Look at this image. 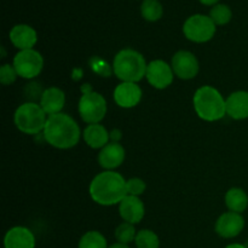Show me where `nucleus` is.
Wrapping results in <instances>:
<instances>
[{
    "instance_id": "obj_22",
    "label": "nucleus",
    "mask_w": 248,
    "mask_h": 248,
    "mask_svg": "<svg viewBox=\"0 0 248 248\" xmlns=\"http://www.w3.org/2000/svg\"><path fill=\"white\" fill-rule=\"evenodd\" d=\"M210 17L215 22L216 26H224V24H228L232 21V9L225 4H217L211 9Z\"/></svg>"
},
{
    "instance_id": "obj_9",
    "label": "nucleus",
    "mask_w": 248,
    "mask_h": 248,
    "mask_svg": "<svg viewBox=\"0 0 248 248\" xmlns=\"http://www.w3.org/2000/svg\"><path fill=\"white\" fill-rule=\"evenodd\" d=\"M172 70L183 80H190L199 73V62L195 55L189 51H178L172 57Z\"/></svg>"
},
{
    "instance_id": "obj_5",
    "label": "nucleus",
    "mask_w": 248,
    "mask_h": 248,
    "mask_svg": "<svg viewBox=\"0 0 248 248\" xmlns=\"http://www.w3.org/2000/svg\"><path fill=\"white\" fill-rule=\"evenodd\" d=\"M46 113L39 104L27 102L17 108L15 113V125L21 132L36 135L44 131L46 125Z\"/></svg>"
},
{
    "instance_id": "obj_20",
    "label": "nucleus",
    "mask_w": 248,
    "mask_h": 248,
    "mask_svg": "<svg viewBox=\"0 0 248 248\" xmlns=\"http://www.w3.org/2000/svg\"><path fill=\"white\" fill-rule=\"evenodd\" d=\"M225 203L230 212L241 213L247 208L248 196L242 189L232 188L225 195Z\"/></svg>"
},
{
    "instance_id": "obj_28",
    "label": "nucleus",
    "mask_w": 248,
    "mask_h": 248,
    "mask_svg": "<svg viewBox=\"0 0 248 248\" xmlns=\"http://www.w3.org/2000/svg\"><path fill=\"white\" fill-rule=\"evenodd\" d=\"M93 61L96 62V64L91 63L92 68H96L94 70H96L98 74L103 75V77H109V75H110V69H109L108 63L103 62V61L99 60V58H93Z\"/></svg>"
},
{
    "instance_id": "obj_11",
    "label": "nucleus",
    "mask_w": 248,
    "mask_h": 248,
    "mask_svg": "<svg viewBox=\"0 0 248 248\" xmlns=\"http://www.w3.org/2000/svg\"><path fill=\"white\" fill-rule=\"evenodd\" d=\"M245 228V219L240 213L227 212L218 218L216 232L220 237L232 239L236 237Z\"/></svg>"
},
{
    "instance_id": "obj_15",
    "label": "nucleus",
    "mask_w": 248,
    "mask_h": 248,
    "mask_svg": "<svg viewBox=\"0 0 248 248\" xmlns=\"http://www.w3.org/2000/svg\"><path fill=\"white\" fill-rule=\"evenodd\" d=\"M125 160V149L118 142L108 143L98 154V162L103 169L114 170Z\"/></svg>"
},
{
    "instance_id": "obj_23",
    "label": "nucleus",
    "mask_w": 248,
    "mask_h": 248,
    "mask_svg": "<svg viewBox=\"0 0 248 248\" xmlns=\"http://www.w3.org/2000/svg\"><path fill=\"white\" fill-rule=\"evenodd\" d=\"M78 248H107V240L101 232H87L80 239Z\"/></svg>"
},
{
    "instance_id": "obj_31",
    "label": "nucleus",
    "mask_w": 248,
    "mask_h": 248,
    "mask_svg": "<svg viewBox=\"0 0 248 248\" xmlns=\"http://www.w3.org/2000/svg\"><path fill=\"white\" fill-rule=\"evenodd\" d=\"M111 138H113V140H119V138H120V131H118V130H114L113 132H111V136H110Z\"/></svg>"
},
{
    "instance_id": "obj_16",
    "label": "nucleus",
    "mask_w": 248,
    "mask_h": 248,
    "mask_svg": "<svg viewBox=\"0 0 248 248\" xmlns=\"http://www.w3.org/2000/svg\"><path fill=\"white\" fill-rule=\"evenodd\" d=\"M10 40L19 51L31 50L38 41V35L31 26L17 24L10 31Z\"/></svg>"
},
{
    "instance_id": "obj_19",
    "label": "nucleus",
    "mask_w": 248,
    "mask_h": 248,
    "mask_svg": "<svg viewBox=\"0 0 248 248\" xmlns=\"http://www.w3.org/2000/svg\"><path fill=\"white\" fill-rule=\"evenodd\" d=\"M84 140L93 149H99V148H104L108 144L109 140V133L104 126L99 125V124H91L87 126L84 130Z\"/></svg>"
},
{
    "instance_id": "obj_14",
    "label": "nucleus",
    "mask_w": 248,
    "mask_h": 248,
    "mask_svg": "<svg viewBox=\"0 0 248 248\" xmlns=\"http://www.w3.org/2000/svg\"><path fill=\"white\" fill-rule=\"evenodd\" d=\"M5 248H34L35 236L33 232L24 227L11 228L4 237Z\"/></svg>"
},
{
    "instance_id": "obj_7",
    "label": "nucleus",
    "mask_w": 248,
    "mask_h": 248,
    "mask_svg": "<svg viewBox=\"0 0 248 248\" xmlns=\"http://www.w3.org/2000/svg\"><path fill=\"white\" fill-rule=\"evenodd\" d=\"M183 33L194 43H206L216 34V24L210 16L194 15L184 22Z\"/></svg>"
},
{
    "instance_id": "obj_12",
    "label": "nucleus",
    "mask_w": 248,
    "mask_h": 248,
    "mask_svg": "<svg viewBox=\"0 0 248 248\" xmlns=\"http://www.w3.org/2000/svg\"><path fill=\"white\" fill-rule=\"evenodd\" d=\"M142 98V90L136 82H121L114 90V101L121 108H133Z\"/></svg>"
},
{
    "instance_id": "obj_26",
    "label": "nucleus",
    "mask_w": 248,
    "mask_h": 248,
    "mask_svg": "<svg viewBox=\"0 0 248 248\" xmlns=\"http://www.w3.org/2000/svg\"><path fill=\"white\" fill-rule=\"evenodd\" d=\"M17 74L16 69H15L14 65L10 64H4L0 67V81L2 85H11L16 81Z\"/></svg>"
},
{
    "instance_id": "obj_21",
    "label": "nucleus",
    "mask_w": 248,
    "mask_h": 248,
    "mask_svg": "<svg viewBox=\"0 0 248 248\" xmlns=\"http://www.w3.org/2000/svg\"><path fill=\"white\" fill-rule=\"evenodd\" d=\"M140 14L145 21L156 22L164 14V9L159 0H144L140 5Z\"/></svg>"
},
{
    "instance_id": "obj_13",
    "label": "nucleus",
    "mask_w": 248,
    "mask_h": 248,
    "mask_svg": "<svg viewBox=\"0 0 248 248\" xmlns=\"http://www.w3.org/2000/svg\"><path fill=\"white\" fill-rule=\"evenodd\" d=\"M119 212H120L121 218L125 222L131 223V224H137L144 217L145 210L142 200L138 196L127 195L120 202Z\"/></svg>"
},
{
    "instance_id": "obj_6",
    "label": "nucleus",
    "mask_w": 248,
    "mask_h": 248,
    "mask_svg": "<svg viewBox=\"0 0 248 248\" xmlns=\"http://www.w3.org/2000/svg\"><path fill=\"white\" fill-rule=\"evenodd\" d=\"M79 114L85 123H89L90 125L98 124L107 114V102L104 97L90 90L85 91L79 101Z\"/></svg>"
},
{
    "instance_id": "obj_29",
    "label": "nucleus",
    "mask_w": 248,
    "mask_h": 248,
    "mask_svg": "<svg viewBox=\"0 0 248 248\" xmlns=\"http://www.w3.org/2000/svg\"><path fill=\"white\" fill-rule=\"evenodd\" d=\"M218 1H219V0H200L201 4L207 5V6H210V5H213V6H215V4L217 5Z\"/></svg>"
},
{
    "instance_id": "obj_30",
    "label": "nucleus",
    "mask_w": 248,
    "mask_h": 248,
    "mask_svg": "<svg viewBox=\"0 0 248 248\" xmlns=\"http://www.w3.org/2000/svg\"><path fill=\"white\" fill-rule=\"evenodd\" d=\"M108 248H130V247H128L127 245H124V244H120V242H118V244L111 245V246Z\"/></svg>"
},
{
    "instance_id": "obj_25",
    "label": "nucleus",
    "mask_w": 248,
    "mask_h": 248,
    "mask_svg": "<svg viewBox=\"0 0 248 248\" xmlns=\"http://www.w3.org/2000/svg\"><path fill=\"white\" fill-rule=\"evenodd\" d=\"M136 229L131 223H123L115 229V237L120 244L127 245L136 240Z\"/></svg>"
},
{
    "instance_id": "obj_10",
    "label": "nucleus",
    "mask_w": 248,
    "mask_h": 248,
    "mask_svg": "<svg viewBox=\"0 0 248 248\" xmlns=\"http://www.w3.org/2000/svg\"><path fill=\"white\" fill-rule=\"evenodd\" d=\"M145 77L153 87L164 90L173 81V70H172V67H170L164 61L155 60L148 64Z\"/></svg>"
},
{
    "instance_id": "obj_18",
    "label": "nucleus",
    "mask_w": 248,
    "mask_h": 248,
    "mask_svg": "<svg viewBox=\"0 0 248 248\" xmlns=\"http://www.w3.org/2000/svg\"><path fill=\"white\" fill-rule=\"evenodd\" d=\"M227 114L235 120L248 118V92L236 91L225 99Z\"/></svg>"
},
{
    "instance_id": "obj_1",
    "label": "nucleus",
    "mask_w": 248,
    "mask_h": 248,
    "mask_svg": "<svg viewBox=\"0 0 248 248\" xmlns=\"http://www.w3.org/2000/svg\"><path fill=\"white\" fill-rule=\"evenodd\" d=\"M90 195L94 202L102 206L115 205L127 196L126 181L114 171L102 172L92 179Z\"/></svg>"
},
{
    "instance_id": "obj_3",
    "label": "nucleus",
    "mask_w": 248,
    "mask_h": 248,
    "mask_svg": "<svg viewBox=\"0 0 248 248\" xmlns=\"http://www.w3.org/2000/svg\"><path fill=\"white\" fill-rule=\"evenodd\" d=\"M194 108L199 118L205 121L220 120L227 114L225 99L212 86H202L195 92Z\"/></svg>"
},
{
    "instance_id": "obj_8",
    "label": "nucleus",
    "mask_w": 248,
    "mask_h": 248,
    "mask_svg": "<svg viewBox=\"0 0 248 248\" xmlns=\"http://www.w3.org/2000/svg\"><path fill=\"white\" fill-rule=\"evenodd\" d=\"M14 67L18 77L24 78V79H33L38 77L43 70V56L33 48L22 50L15 56Z\"/></svg>"
},
{
    "instance_id": "obj_27",
    "label": "nucleus",
    "mask_w": 248,
    "mask_h": 248,
    "mask_svg": "<svg viewBox=\"0 0 248 248\" xmlns=\"http://www.w3.org/2000/svg\"><path fill=\"white\" fill-rule=\"evenodd\" d=\"M126 188H127V195L140 196L144 193L147 186L140 178H131L126 182Z\"/></svg>"
},
{
    "instance_id": "obj_4",
    "label": "nucleus",
    "mask_w": 248,
    "mask_h": 248,
    "mask_svg": "<svg viewBox=\"0 0 248 248\" xmlns=\"http://www.w3.org/2000/svg\"><path fill=\"white\" fill-rule=\"evenodd\" d=\"M147 63L140 52L125 48L116 53L113 62L114 74L123 82H137L147 74Z\"/></svg>"
},
{
    "instance_id": "obj_2",
    "label": "nucleus",
    "mask_w": 248,
    "mask_h": 248,
    "mask_svg": "<svg viewBox=\"0 0 248 248\" xmlns=\"http://www.w3.org/2000/svg\"><path fill=\"white\" fill-rule=\"evenodd\" d=\"M46 142L58 149L75 147L80 140V128L68 114L58 113L48 116L44 128Z\"/></svg>"
},
{
    "instance_id": "obj_24",
    "label": "nucleus",
    "mask_w": 248,
    "mask_h": 248,
    "mask_svg": "<svg viewBox=\"0 0 248 248\" xmlns=\"http://www.w3.org/2000/svg\"><path fill=\"white\" fill-rule=\"evenodd\" d=\"M135 242L137 248H159L160 246V240L157 235L148 229L138 232Z\"/></svg>"
},
{
    "instance_id": "obj_17",
    "label": "nucleus",
    "mask_w": 248,
    "mask_h": 248,
    "mask_svg": "<svg viewBox=\"0 0 248 248\" xmlns=\"http://www.w3.org/2000/svg\"><path fill=\"white\" fill-rule=\"evenodd\" d=\"M65 103V94L58 87H50L41 93L40 107L48 115L61 113Z\"/></svg>"
},
{
    "instance_id": "obj_32",
    "label": "nucleus",
    "mask_w": 248,
    "mask_h": 248,
    "mask_svg": "<svg viewBox=\"0 0 248 248\" xmlns=\"http://www.w3.org/2000/svg\"><path fill=\"white\" fill-rule=\"evenodd\" d=\"M225 248H247V247L245 246V245H241V244H232Z\"/></svg>"
}]
</instances>
